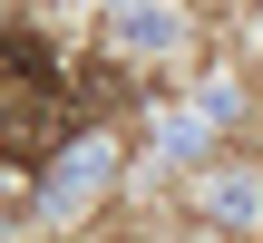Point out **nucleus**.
<instances>
[{
	"label": "nucleus",
	"instance_id": "f03ea898",
	"mask_svg": "<svg viewBox=\"0 0 263 243\" xmlns=\"http://www.w3.org/2000/svg\"><path fill=\"white\" fill-rule=\"evenodd\" d=\"M117 39H127V49H176V10H127Z\"/></svg>",
	"mask_w": 263,
	"mask_h": 243
},
{
	"label": "nucleus",
	"instance_id": "f257e3e1",
	"mask_svg": "<svg viewBox=\"0 0 263 243\" xmlns=\"http://www.w3.org/2000/svg\"><path fill=\"white\" fill-rule=\"evenodd\" d=\"M10 88H20V97H49V49H39L29 29L10 39Z\"/></svg>",
	"mask_w": 263,
	"mask_h": 243
}]
</instances>
